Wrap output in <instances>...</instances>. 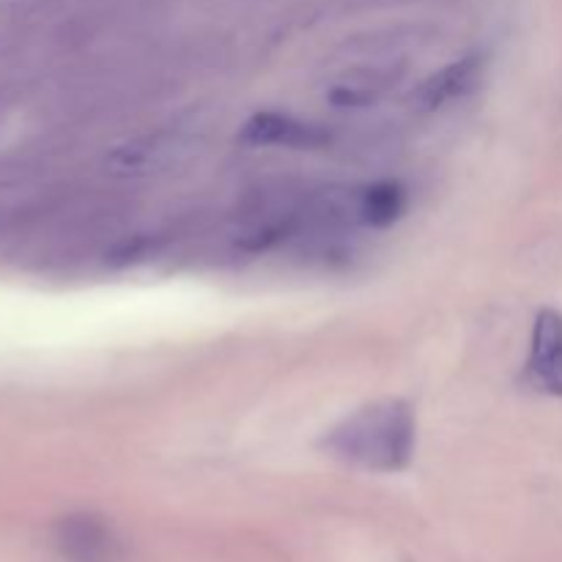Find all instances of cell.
I'll return each mask as SVG.
<instances>
[{"mask_svg": "<svg viewBox=\"0 0 562 562\" xmlns=\"http://www.w3.org/2000/svg\"><path fill=\"white\" fill-rule=\"evenodd\" d=\"M55 538L64 558L71 562H113L119 554L110 527L93 516H69L58 525Z\"/></svg>", "mask_w": 562, "mask_h": 562, "instance_id": "cell-6", "label": "cell"}, {"mask_svg": "<svg viewBox=\"0 0 562 562\" xmlns=\"http://www.w3.org/2000/svg\"><path fill=\"white\" fill-rule=\"evenodd\" d=\"M192 143L181 132H154L115 148L108 159L110 173L137 179V176L165 173L190 154Z\"/></svg>", "mask_w": 562, "mask_h": 562, "instance_id": "cell-2", "label": "cell"}, {"mask_svg": "<svg viewBox=\"0 0 562 562\" xmlns=\"http://www.w3.org/2000/svg\"><path fill=\"white\" fill-rule=\"evenodd\" d=\"M401 75H404V66L395 60H368V64L338 71L324 97L333 108H368L379 102L401 80Z\"/></svg>", "mask_w": 562, "mask_h": 562, "instance_id": "cell-4", "label": "cell"}, {"mask_svg": "<svg viewBox=\"0 0 562 562\" xmlns=\"http://www.w3.org/2000/svg\"><path fill=\"white\" fill-rule=\"evenodd\" d=\"M483 75V60L470 55V58H461L448 64L445 69L434 71L428 80L420 82V88L415 91V102L420 110H442L448 104L464 99L472 88L481 82Z\"/></svg>", "mask_w": 562, "mask_h": 562, "instance_id": "cell-7", "label": "cell"}, {"mask_svg": "<svg viewBox=\"0 0 562 562\" xmlns=\"http://www.w3.org/2000/svg\"><path fill=\"white\" fill-rule=\"evenodd\" d=\"M239 140L245 146L261 148H294V151H316L333 143V132L322 124L302 121L289 113H256L245 121L239 132Z\"/></svg>", "mask_w": 562, "mask_h": 562, "instance_id": "cell-3", "label": "cell"}, {"mask_svg": "<svg viewBox=\"0 0 562 562\" xmlns=\"http://www.w3.org/2000/svg\"><path fill=\"white\" fill-rule=\"evenodd\" d=\"M324 448L360 470L401 472L415 456V415L404 401H376L344 417Z\"/></svg>", "mask_w": 562, "mask_h": 562, "instance_id": "cell-1", "label": "cell"}, {"mask_svg": "<svg viewBox=\"0 0 562 562\" xmlns=\"http://www.w3.org/2000/svg\"><path fill=\"white\" fill-rule=\"evenodd\" d=\"M527 382L547 395H562V313L541 311L532 324Z\"/></svg>", "mask_w": 562, "mask_h": 562, "instance_id": "cell-5", "label": "cell"}, {"mask_svg": "<svg viewBox=\"0 0 562 562\" xmlns=\"http://www.w3.org/2000/svg\"><path fill=\"white\" fill-rule=\"evenodd\" d=\"M406 212V187L393 179L373 181L355 190L357 225L366 228H390Z\"/></svg>", "mask_w": 562, "mask_h": 562, "instance_id": "cell-8", "label": "cell"}]
</instances>
